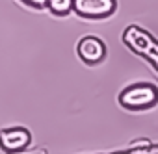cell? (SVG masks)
Returning a JSON list of instances; mask_svg holds the SVG:
<instances>
[{"label": "cell", "mask_w": 158, "mask_h": 154, "mask_svg": "<svg viewBox=\"0 0 158 154\" xmlns=\"http://www.w3.org/2000/svg\"><path fill=\"white\" fill-rule=\"evenodd\" d=\"M119 104L128 111L151 110L158 104V87L149 82H138L119 93Z\"/></svg>", "instance_id": "obj_1"}, {"label": "cell", "mask_w": 158, "mask_h": 154, "mask_svg": "<svg viewBox=\"0 0 158 154\" xmlns=\"http://www.w3.org/2000/svg\"><path fill=\"white\" fill-rule=\"evenodd\" d=\"M123 43L136 52L138 56L145 58L156 71H158V41L141 26L132 24L123 32Z\"/></svg>", "instance_id": "obj_2"}, {"label": "cell", "mask_w": 158, "mask_h": 154, "mask_svg": "<svg viewBox=\"0 0 158 154\" xmlns=\"http://www.w3.org/2000/svg\"><path fill=\"white\" fill-rule=\"evenodd\" d=\"M117 10V0H74V13L84 19H106Z\"/></svg>", "instance_id": "obj_3"}, {"label": "cell", "mask_w": 158, "mask_h": 154, "mask_svg": "<svg viewBox=\"0 0 158 154\" xmlns=\"http://www.w3.org/2000/svg\"><path fill=\"white\" fill-rule=\"evenodd\" d=\"M30 143H32V134L28 128L13 126V128L0 130V148L8 154L23 152L30 147Z\"/></svg>", "instance_id": "obj_4"}, {"label": "cell", "mask_w": 158, "mask_h": 154, "mask_svg": "<svg viewBox=\"0 0 158 154\" xmlns=\"http://www.w3.org/2000/svg\"><path fill=\"white\" fill-rule=\"evenodd\" d=\"M76 52L84 63L97 65L106 58V45L97 35H84L76 45Z\"/></svg>", "instance_id": "obj_5"}, {"label": "cell", "mask_w": 158, "mask_h": 154, "mask_svg": "<svg viewBox=\"0 0 158 154\" xmlns=\"http://www.w3.org/2000/svg\"><path fill=\"white\" fill-rule=\"evenodd\" d=\"M54 15H69L74 11V0H48L47 6Z\"/></svg>", "instance_id": "obj_6"}, {"label": "cell", "mask_w": 158, "mask_h": 154, "mask_svg": "<svg viewBox=\"0 0 158 154\" xmlns=\"http://www.w3.org/2000/svg\"><path fill=\"white\" fill-rule=\"evenodd\" d=\"M114 154H158V145H151V147H136V148L121 150V152H114Z\"/></svg>", "instance_id": "obj_7"}, {"label": "cell", "mask_w": 158, "mask_h": 154, "mask_svg": "<svg viewBox=\"0 0 158 154\" xmlns=\"http://www.w3.org/2000/svg\"><path fill=\"white\" fill-rule=\"evenodd\" d=\"M24 4H28L30 8H35V10H45L48 6V0H23Z\"/></svg>", "instance_id": "obj_8"}]
</instances>
